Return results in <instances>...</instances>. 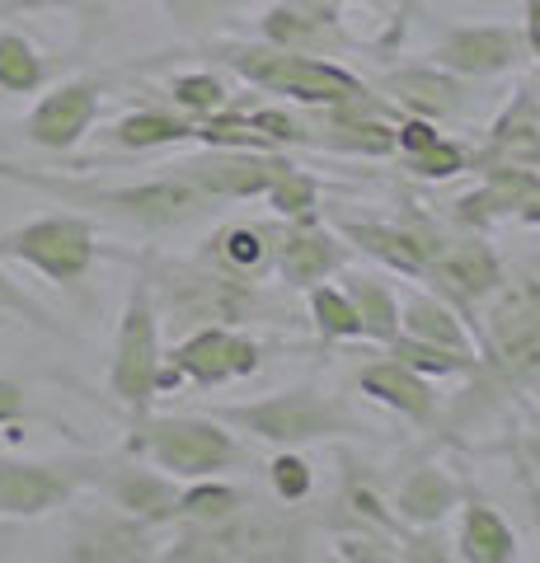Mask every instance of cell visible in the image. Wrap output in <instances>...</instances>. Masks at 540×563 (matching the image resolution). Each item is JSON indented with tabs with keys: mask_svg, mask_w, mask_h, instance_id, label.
<instances>
[{
	"mask_svg": "<svg viewBox=\"0 0 540 563\" xmlns=\"http://www.w3.org/2000/svg\"><path fill=\"white\" fill-rule=\"evenodd\" d=\"M0 314H14V320H24V324H33V329H43V333H62V324L52 320V314L33 301L29 291H20L10 282V273L0 268Z\"/></svg>",
	"mask_w": 540,
	"mask_h": 563,
	"instance_id": "obj_36",
	"label": "cell"
},
{
	"mask_svg": "<svg viewBox=\"0 0 540 563\" xmlns=\"http://www.w3.org/2000/svg\"><path fill=\"white\" fill-rule=\"evenodd\" d=\"M494 165H540V103L531 90H521L517 103L494 128Z\"/></svg>",
	"mask_w": 540,
	"mask_h": 563,
	"instance_id": "obj_22",
	"label": "cell"
},
{
	"mask_svg": "<svg viewBox=\"0 0 540 563\" xmlns=\"http://www.w3.org/2000/svg\"><path fill=\"white\" fill-rule=\"evenodd\" d=\"M264 43L273 47H291V52H320L324 43H343L339 20L329 5H316V0H283L264 14Z\"/></svg>",
	"mask_w": 540,
	"mask_h": 563,
	"instance_id": "obj_18",
	"label": "cell"
},
{
	"mask_svg": "<svg viewBox=\"0 0 540 563\" xmlns=\"http://www.w3.org/2000/svg\"><path fill=\"white\" fill-rule=\"evenodd\" d=\"M390 357L399 366H409V372H438V376H451V372H465V366H475V357H465V352H447V347H432V343H418V339H390Z\"/></svg>",
	"mask_w": 540,
	"mask_h": 563,
	"instance_id": "obj_33",
	"label": "cell"
},
{
	"mask_svg": "<svg viewBox=\"0 0 540 563\" xmlns=\"http://www.w3.org/2000/svg\"><path fill=\"white\" fill-rule=\"evenodd\" d=\"M357 385H362V390H367L372 399L386 404V409L405 413V418H414V422H428L432 413H438V395L428 390V380L418 376V372H409V366H399L395 357L367 366V372L357 376Z\"/></svg>",
	"mask_w": 540,
	"mask_h": 563,
	"instance_id": "obj_20",
	"label": "cell"
},
{
	"mask_svg": "<svg viewBox=\"0 0 540 563\" xmlns=\"http://www.w3.org/2000/svg\"><path fill=\"white\" fill-rule=\"evenodd\" d=\"M161 5H165L179 24H198V20H207V14H217L221 5H231V0H161Z\"/></svg>",
	"mask_w": 540,
	"mask_h": 563,
	"instance_id": "obj_43",
	"label": "cell"
},
{
	"mask_svg": "<svg viewBox=\"0 0 540 563\" xmlns=\"http://www.w3.org/2000/svg\"><path fill=\"white\" fill-rule=\"evenodd\" d=\"M399 329L418 343L447 347V352H465L470 357V333L461 329V320L447 306H438L432 296H409V306L399 310Z\"/></svg>",
	"mask_w": 540,
	"mask_h": 563,
	"instance_id": "obj_24",
	"label": "cell"
},
{
	"mask_svg": "<svg viewBox=\"0 0 540 563\" xmlns=\"http://www.w3.org/2000/svg\"><path fill=\"white\" fill-rule=\"evenodd\" d=\"M428 273L442 277L451 291L465 301H484L503 287L498 258L475 240H456V244H428Z\"/></svg>",
	"mask_w": 540,
	"mask_h": 563,
	"instance_id": "obj_17",
	"label": "cell"
},
{
	"mask_svg": "<svg viewBox=\"0 0 540 563\" xmlns=\"http://www.w3.org/2000/svg\"><path fill=\"white\" fill-rule=\"evenodd\" d=\"M287 169H291V161H283V155L245 151V146H212V155L174 165V174H184L207 198H258V192H268Z\"/></svg>",
	"mask_w": 540,
	"mask_h": 563,
	"instance_id": "obj_10",
	"label": "cell"
},
{
	"mask_svg": "<svg viewBox=\"0 0 540 563\" xmlns=\"http://www.w3.org/2000/svg\"><path fill=\"white\" fill-rule=\"evenodd\" d=\"M66 559L76 563H136V559H155L151 550V526L128 517L123 507H103L76 521Z\"/></svg>",
	"mask_w": 540,
	"mask_h": 563,
	"instance_id": "obj_14",
	"label": "cell"
},
{
	"mask_svg": "<svg viewBox=\"0 0 540 563\" xmlns=\"http://www.w3.org/2000/svg\"><path fill=\"white\" fill-rule=\"evenodd\" d=\"M24 413H29V395H24V385H20V380H10V376H0V428L20 422Z\"/></svg>",
	"mask_w": 540,
	"mask_h": 563,
	"instance_id": "obj_41",
	"label": "cell"
},
{
	"mask_svg": "<svg viewBox=\"0 0 540 563\" xmlns=\"http://www.w3.org/2000/svg\"><path fill=\"white\" fill-rule=\"evenodd\" d=\"M80 461H0V521H29L66 507L90 484Z\"/></svg>",
	"mask_w": 540,
	"mask_h": 563,
	"instance_id": "obj_8",
	"label": "cell"
},
{
	"mask_svg": "<svg viewBox=\"0 0 540 563\" xmlns=\"http://www.w3.org/2000/svg\"><path fill=\"white\" fill-rule=\"evenodd\" d=\"M132 455H146L169 479H212L217 470H231L240 451L231 432L217 428V418H136L132 428Z\"/></svg>",
	"mask_w": 540,
	"mask_h": 563,
	"instance_id": "obj_4",
	"label": "cell"
},
{
	"mask_svg": "<svg viewBox=\"0 0 540 563\" xmlns=\"http://www.w3.org/2000/svg\"><path fill=\"white\" fill-rule=\"evenodd\" d=\"M169 366L198 385H221L231 376L258 372V347L250 339H240L231 324H198L179 347H174Z\"/></svg>",
	"mask_w": 540,
	"mask_h": 563,
	"instance_id": "obj_12",
	"label": "cell"
},
{
	"mask_svg": "<svg viewBox=\"0 0 540 563\" xmlns=\"http://www.w3.org/2000/svg\"><path fill=\"white\" fill-rule=\"evenodd\" d=\"M268 474H273V488H277V498H287V503H301L306 493H310V465L301 461V455L283 451V455H277V461L268 465Z\"/></svg>",
	"mask_w": 540,
	"mask_h": 563,
	"instance_id": "obj_38",
	"label": "cell"
},
{
	"mask_svg": "<svg viewBox=\"0 0 540 563\" xmlns=\"http://www.w3.org/2000/svg\"><path fill=\"white\" fill-rule=\"evenodd\" d=\"M461 554L475 559V563H508V559H517V540H513V531L503 526V517L494 512V507H465Z\"/></svg>",
	"mask_w": 540,
	"mask_h": 563,
	"instance_id": "obj_26",
	"label": "cell"
},
{
	"mask_svg": "<svg viewBox=\"0 0 540 563\" xmlns=\"http://www.w3.org/2000/svg\"><path fill=\"white\" fill-rule=\"evenodd\" d=\"M113 141L128 151H155V146H174V141H194V122L161 109H136L128 118H118Z\"/></svg>",
	"mask_w": 540,
	"mask_h": 563,
	"instance_id": "obj_28",
	"label": "cell"
},
{
	"mask_svg": "<svg viewBox=\"0 0 540 563\" xmlns=\"http://www.w3.org/2000/svg\"><path fill=\"white\" fill-rule=\"evenodd\" d=\"M316 179H310V174H301V169H287L283 179H277L273 188H268V198H273V207L283 211V217H291V221H316Z\"/></svg>",
	"mask_w": 540,
	"mask_h": 563,
	"instance_id": "obj_34",
	"label": "cell"
},
{
	"mask_svg": "<svg viewBox=\"0 0 540 563\" xmlns=\"http://www.w3.org/2000/svg\"><path fill=\"white\" fill-rule=\"evenodd\" d=\"M109 390L132 413V422L146 418L155 395H161V314H155V291L146 277L132 282L123 320H118Z\"/></svg>",
	"mask_w": 540,
	"mask_h": 563,
	"instance_id": "obj_2",
	"label": "cell"
},
{
	"mask_svg": "<svg viewBox=\"0 0 540 563\" xmlns=\"http://www.w3.org/2000/svg\"><path fill=\"white\" fill-rule=\"evenodd\" d=\"M250 122H254V132H264L273 141V146H277V141H283V146H287V141H310V128H306V122H296L291 113L258 109V113H250Z\"/></svg>",
	"mask_w": 540,
	"mask_h": 563,
	"instance_id": "obj_39",
	"label": "cell"
},
{
	"mask_svg": "<svg viewBox=\"0 0 540 563\" xmlns=\"http://www.w3.org/2000/svg\"><path fill=\"white\" fill-rule=\"evenodd\" d=\"M489 357L508 380L540 376V282L527 277L489 310Z\"/></svg>",
	"mask_w": 540,
	"mask_h": 563,
	"instance_id": "obj_9",
	"label": "cell"
},
{
	"mask_svg": "<svg viewBox=\"0 0 540 563\" xmlns=\"http://www.w3.org/2000/svg\"><path fill=\"white\" fill-rule=\"evenodd\" d=\"M95 254H99L95 225L90 217H76V211H52V217L24 221L0 235V258L29 263L33 273H43L57 287H80L95 268Z\"/></svg>",
	"mask_w": 540,
	"mask_h": 563,
	"instance_id": "obj_5",
	"label": "cell"
},
{
	"mask_svg": "<svg viewBox=\"0 0 540 563\" xmlns=\"http://www.w3.org/2000/svg\"><path fill=\"white\" fill-rule=\"evenodd\" d=\"M348 250L329 235V231H316V225H296V231L277 244V273H283L287 287H316L329 273L343 268Z\"/></svg>",
	"mask_w": 540,
	"mask_h": 563,
	"instance_id": "obj_19",
	"label": "cell"
},
{
	"mask_svg": "<svg viewBox=\"0 0 540 563\" xmlns=\"http://www.w3.org/2000/svg\"><path fill=\"white\" fill-rule=\"evenodd\" d=\"M465 221H489V217H517V221H540V174L521 165H494L480 192L456 202Z\"/></svg>",
	"mask_w": 540,
	"mask_h": 563,
	"instance_id": "obj_16",
	"label": "cell"
},
{
	"mask_svg": "<svg viewBox=\"0 0 540 563\" xmlns=\"http://www.w3.org/2000/svg\"><path fill=\"white\" fill-rule=\"evenodd\" d=\"M310 314L324 339H362V314L348 301V291L334 287H310Z\"/></svg>",
	"mask_w": 540,
	"mask_h": 563,
	"instance_id": "obj_32",
	"label": "cell"
},
{
	"mask_svg": "<svg viewBox=\"0 0 540 563\" xmlns=\"http://www.w3.org/2000/svg\"><path fill=\"white\" fill-rule=\"evenodd\" d=\"M212 258L221 263L225 277H258L268 263V235L258 225H225V231L212 240Z\"/></svg>",
	"mask_w": 540,
	"mask_h": 563,
	"instance_id": "obj_29",
	"label": "cell"
},
{
	"mask_svg": "<svg viewBox=\"0 0 540 563\" xmlns=\"http://www.w3.org/2000/svg\"><path fill=\"white\" fill-rule=\"evenodd\" d=\"M0 179L5 184H33V169H24V165H14V161H5V155H0Z\"/></svg>",
	"mask_w": 540,
	"mask_h": 563,
	"instance_id": "obj_44",
	"label": "cell"
},
{
	"mask_svg": "<svg viewBox=\"0 0 540 563\" xmlns=\"http://www.w3.org/2000/svg\"><path fill=\"white\" fill-rule=\"evenodd\" d=\"M348 301L357 306V314H362V333H367V339L390 343L395 333H399V306H395V296L381 287V282L357 277L353 287H348Z\"/></svg>",
	"mask_w": 540,
	"mask_h": 563,
	"instance_id": "obj_31",
	"label": "cell"
},
{
	"mask_svg": "<svg viewBox=\"0 0 540 563\" xmlns=\"http://www.w3.org/2000/svg\"><path fill=\"white\" fill-rule=\"evenodd\" d=\"M52 5H66V10H76V14H99L109 0H52Z\"/></svg>",
	"mask_w": 540,
	"mask_h": 563,
	"instance_id": "obj_46",
	"label": "cell"
},
{
	"mask_svg": "<svg viewBox=\"0 0 540 563\" xmlns=\"http://www.w3.org/2000/svg\"><path fill=\"white\" fill-rule=\"evenodd\" d=\"M461 503V488L442 470H414L395 493V512L414 526H438Z\"/></svg>",
	"mask_w": 540,
	"mask_h": 563,
	"instance_id": "obj_23",
	"label": "cell"
},
{
	"mask_svg": "<svg viewBox=\"0 0 540 563\" xmlns=\"http://www.w3.org/2000/svg\"><path fill=\"white\" fill-rule=\"evenodd\" d=\"M217 57L231 70H240L245 80L277 95H291L296 103H324L329 109V103L367 99V85L357 76H348L334 62L310 57V52H291L273 43H217Z\"/></svg>",
	"mask_w": 540,
	"mask_h": 563,
	"instance_id": "obj_1",
	"label": "cell"
},
{
	"mask_svg": "<svg viewBox=\"0 0 540 563\" xmlns=\"http://www.w3.org/2000/svg\"><path fill=\"white\" fill-rule=\"evenodd\" d=\"M432 141H438V128H432V122H423V118H409V122H399V128H395V146L405 151V155L428 151Z\"/></svg>",
	"mask_w": 540,
	"mask_h": 563,
	"instance_id": "obj_40",
	"label": "cell"
},
{
	"mask_svg": "<svg viewBox=\"0 0 540 563\" xmlns=\"http://www.w3.org/2000/svg\"><path fill=\"white\" fill-rule=\"evenodd\" d=\"M99 118V80H66L57 90H47L33 113L24 118V136L33 141L38 151H52V155H66L76 151L85 132L95 128Z\"/></svg>",
	"mask_w": 540,
	"mask_h": 563,
	"instance_id": "obj_11",
	"label": "cell"
},
{
	"mask_svg": "<svg viewBox=\"0 0 540 563\" xmlns=\"http://www.w3.org/2000/svg\"><path fill=\"white\" fill-rule=\"evenodd\" d=\"M212 418L235 422V428H245L277 446H306V442H320V437L357 432L353 413L339 399L316 395V390H283L258 404H231V409H217Z\"/></svg>",
	"mask_w": 540,
	"mask_h": 563,
	"instance_id": "obj_6",
	"label": "cell"
},
{
	"mask_svg": "<svg viewBox=\"0 0 540 563\" xmlns=\"http://www.w3.org/2000/svg\"><path fill=\"white\" fill-rule=\"evenodd\" d=\"M47 80V62L24 33L0 29V90L5 95H38Z\"/></svg>",
	"mask_w": 540,
	"mask_h": 563,
	"instance_id": "obj_27",
	"label": "cell"
},
{
	"mask_svg": "<svg viewBox=\"0 0 540 563\" xmlns=\"http://www.w3.org/2000/svg\"><path fill=\"white\" fill-rule=\"evenodd\" d=\"M240 507H245V498H240L231 484H207V479H198L194 488L179 493V517L194 521V526H231L240 517Z\"/></svg>",
	"mask_w": 540,
	"mask_h": 563,
	"instance_id": "obj_30",
	"label": "cell"
},
{
	"mask_svg": "<svg viewBox=\"0 0 540 563\" xmlns=\"http://www.w3.org/2000/svg\"><path fill=\"white\" fill-rule=\"evenodd\" d=\"M527 455H531V461H536V465H540V432H536V437H531V446H527Z\"/></svg>",
	"mask_w": 540,
	"mask_h": 563,
	"instance_id": "obj_47",
	"label": "cell"
},
{
	"mask_svg": "<svg viewBox=\"0 0 540 563\" xmlns=\"http://www.w3.org/2000/svg\"><path fill=\"white\" fill-rule=\"evenodd\" d=\"M386 90L414 113H451L461 103V85L442 76L438 66L432 70H399V76L386 80Z\"/></svg>",
	"mask_w": 540,
	"mask_h": 563,
	"instance_id": "obj_25",
	"label": "cell"
},
{
	"mask_svg": "<svg viewBox=\"0 0 540 563\" xmlns=\"http://www.w3.org/2000/svg\"><path fill=\"white\" fill-rule=\"evenodd\" d=\"M409 169L423 174V179H451V174L465 169V155H461V146H451V141L438 136L428 151H414L409 155Z\"/></svg>",
	"mask_w": 540,
	"mask_h": 563,
	"instance_id": "obj_37",
	"label": "cell"
},
{
	"mask_svg": "<svg viewBox=\"0 0 540 563\" xmlns=\"http://www.w3.org/2000/svg\"><path fill=\"white\" fill-rule=\"evenodd\" d=\"M348 507H353L357 517H367L372 526H381V531H395V517L386 512V507H381L376 493H367V488H353V493H348Z\"/></svg>",
	"mask_w": 540,
	"mask_h": 563,
	"instance_id": "obj_42",
	"label": "cell"
},
{
	"mask_svg": "<svg viewBox=\"0 0 540 563\" xmlns=\"http://www.w3.org/2000/svg\"><path fill=\"white\" fill-rule=\"evenodd\" d=\"M343 235L353 240L362 254L381 258L386 268L414 273V277L428 273V240H418V235H409V231H395V225H376V221H343Z\"/></svg>",
	"mask_w": 540,
	"mask_h": 563,
	"instance_id": "obj_21",
	"label": "cell"
},
{
	"mask_svg": "<svg viewBox=\"0 0 540 563\" xmlns=\"http://www.w3.org/2000/svg\"><path fill=\"white\" fill-rule=\"evenodd\" d=\"M517 33L513 29H498V24H480V29H451L447 38L438 43V66L451 70V76H470V80H484V76H498L517 62Z\"/></svg>",
	"mask_w": 540,
	"mask_h": 563,
	"instance_id": "obj_15",
	"label": "cell"
},
{
	"mask_svg": "<svg viewBox=\"0 0 540 563\" xmlns=\"http://www.w3.org/2000/svg\"><path fill=\"white\" fill-rule=\"evenodd\" d=\"M90 484L109 498L113 507H123L128 517L146 521V526H165L179 521V488L169 474L161 470H142V465H95Z\"/></svg>",
	"mask_w": 540,
	"mask_h": 563,
	"instance_id": "obj_13",
	"label": "cell"
},
{
	"mask_svg": "<svg viewBox=\"0 0 540 563\" xmlns=\"http://www.w3.org/2000/svg\"><path fill=\"white\" fill-rule=\"evenodd\" d=\"M527 38H531L536 57H540V0H527Z\"/></svg>",
	"mask_w": 540,
	"mask_h": 563,
	"instance_id": "obj_45",
	"label": "cell"
},
{
	"mask_svg": "<svg viewBox=\"0 0 540 563\" xmlns=\"http://www.w3.org/2000/svg\"><path fill=\"white\" fill-rule=\"evenodd\" d=\"M169 90H174V103L188 109V113H217L225 103V85L217 76H207V70L202 76H179Z\"/></svg>",
	"mask_w": 540,
	"mask_h": 563,
	"instance_id": "obj_35",
	"label": "cell"
},
{
	"mask_svg": "<svg viewBox=\"0 0 540 563\" xmlns=\"http://www.w3.org/2000/svg\"><path fill=\"white\" fill-rule=\"evenodd\" d=\"M146 282L151 291L165 296V306L179 324H235L254 306L235 277L194 268V263H155Z\"/></svg>",
	"mask_w": 540,
	"mask_h": 563,
	"instance_id": "obj_7",
	"label": "cell"
},
{
	"mask_svg": "<svg viewBox=\"0 0 540 563\" xmlns=\"http://www.w3.org/2000/svg\"><path fill=\"white\" fill-rule=\"evenodd\" d=\"M0 531H5V521H0Z\"/></svg>",
	"mask_w": 540,
	"mask_h": 563,
	"instance_id": "obj_48",
	"label": "cell"
},
{
	"mask_svg": "<svg viewBox=\"0 0 540 563\" xmlns=\"http://www.w3.org/2000/svg\"><path fill=\"white\" fill-rule=\"evenodd\" d=\"M38 192H52V198H66V202H80V207H99V211H113L123 221L136 225H179L188 217L212 202L207 192H198L184 174H165V179H146V184H128V188H95V184H71V179H57V174H38L33 169V184Z\"/></svg>",
	"mask_w": 540,
	"mask_h": 563,
	"instance_id": "obj_3",
	"label": "cell"
}]
</instances>
